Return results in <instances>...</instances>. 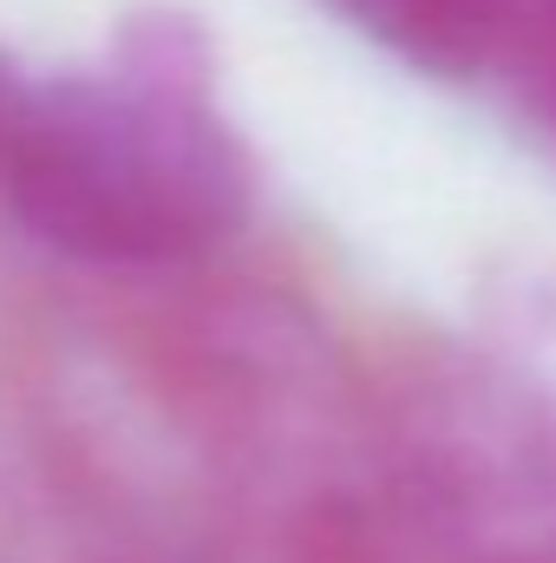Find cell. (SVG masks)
Segmentation results:
<instances>
[{
    "label": "cell",
    "mask_w": 556,
    "mask_h": 563,
    "mask_svg": "<svg viewBox=\"0 0 556 563\" xmlns=\"http://www.w3.org/2000/svg\"><path fill=\"white\" fill-rule=\"evenodd\" d=\"M13 106H20V86H13L7 66H0V144H7V125H13Z\"/></svg>",
    "instance_id": "obj_4"
},
{
    "label": "cell",
    "mask_w": 556,
    "mask_h": 563,
    "mask_svg": "<svg viewBox=\"0 0 556 563\" xmlns=\"http://www.w3.org/2000/svg\"><path fill=\"white\" fill-rule=\"evenodd\" d=\"M0 184L46 250L112 269L210 256L256 203L249 151L184 20H138L105 66L20 92Z\"/></svg>",
    "instance_id": "obj_1"
},
{
    "label": "cell",
    "mask_w": 556,
    "mask_h": 563,
    "mask_svg": "<svg viewBox=\"0 0 556 563\" xmlns=\"http://www.w3.org/2000/svg\"><path fill=\"white\" fill-rule=\"evenodd\" d=\"M511 46H518V92H524V112L537 125V139L556 151V0H544L531 13V26H511Z\"/></svg>",
    "instance_id": "obj_3"
},
{
    "label": "cell",
    "mask_w": 556,
    "mask_h": 563,
    "mask_svg": "<svg viewBox=\"0 0 556 563\" xmlns=\"http://www.w3.org/2000/svg\"><path fill=\"white\" fill-rule=\"evenodd\" d=\"M485 563H556V558H485Z\"/></svg>",
    "instance_id": "obj_5"
},
{
    "label": "cell",
    "mask_w": 556,
    "mask_h": 563,
    "mask_svg": "<svg viewBox=\"0 0 556 563\" xmlns=\"http://www.w3.org/2000/svg\"><path fill=\"white\" fill-rule=\"evenodd\" d=\"M367 40L400 53L419 73L471 79L498 53H511L518 0H334Z\"/></svg>",
    "instance_id": "obj_2"
}]
</instances>
